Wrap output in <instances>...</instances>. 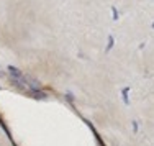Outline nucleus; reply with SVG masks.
<instances>
[{
    "label": "nucleus",
    "mask_w": 154,
    "mask_h": 146,
    "mask_svg": "<svg viewBox=\"0 0 154 146\" xmlns=\"http://www.w3.org/2000/svg\"><path fill=\"white\" fill-rule=\"evenodd\" d=\"M8 71H10V72H12V74H13V75H15V77H18V79H21V72H20V71H18L17 67H13V66H10V67H8Z\"/></svg>",
    "instance_id": "obj_1"
}]
</instances>
